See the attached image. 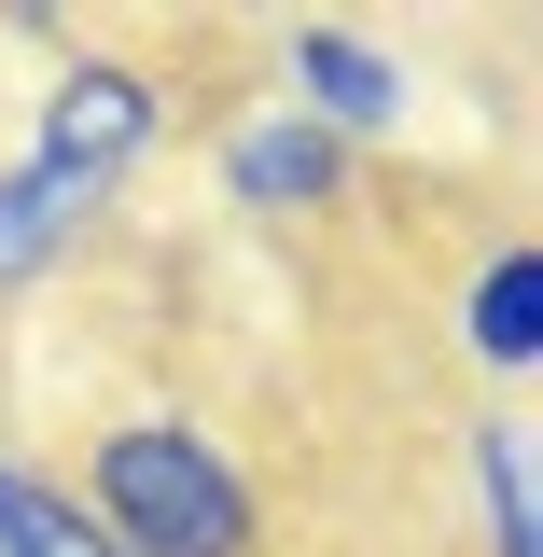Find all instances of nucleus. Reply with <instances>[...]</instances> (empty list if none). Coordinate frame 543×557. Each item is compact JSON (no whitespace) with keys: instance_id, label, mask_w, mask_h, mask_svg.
<instances>
[{"instance_id":"obj_1","label":"nucleus","mask_w":543,"mask_h":557,"mask_svg":"<svg viewBox=\"0 0 543 557\" xmlns=\"http://www.w3.org/2000/svg\"><path fill=\"white\" fill-rule=\"evenodd\" d=\"M70 502L98 516L112 557H266V487L196 418H112Z\"/></svg>"},{"instance_id":"obj_2","label":"nucleus","mask_w":543,"mask_h":557,"mask_svg":"<svg viewBox=\"0 0 543 557\" xmlns=\"http://www.w3.org/2000/svg\"><path fill=\"white\" fill-rule=\"evenodd\" d=\"M153 139H168V84L139 57H70L57 84H42V112H28V182L57 209H98V196H126L139 168H153Z\"/></svg>"},{"instance_id":"obj_3","label":"nucleus","mask_w":543,"mask_h":557,"mask_svg":"<svg viewBox=\"0 0 543 557\" xmlns=\"http://www.w3.org/2000/svg\"><path fill=\"white\" fill-rule=\"evenodd\" d=\"M279 112H307L321 139H405V112H418V84H405V57L377 42V28H335V14H307V28H279Z\"/></svg>"},{"instance_id":"obj_4","label":"nucleus","mask_w":543,"mask_h":557,"mask_svg":"<svg viewBox=\"0 0 543 557\" xmlns=\"http://www.w3.org/2000/svg\"><path fill=\"white\" fill-rule=\"evenodd\" d=\"M223 196L237 209H335L348 139H321L307 112H251V126H223Z\"/></svg>"},{"instance_id":"obj_5","label":"nucleus","mask_w":543,"mask_h":557,"mask_svg":"<svg viewBox=\"0 0 543 557\" xmlns=\"http://www.w3.org/2000/svg\"><path fill=\"white\" fill-rule=\"evenodd\" d=\"M460 348H474L488 391H530L543 376V251L530 237H502V251L460 278Z\"/></svg>"},{"instance_id":"obj_6","label":"nucleus","mask_w":543,"mask_h":557,"mask_svg":"<svg viewBox=\"0 0 543 557\" xmlns=\"http://www.w3.org/2000/svg\"><path fill=\"white\" fill-rule=\"evenodd\" d=\"M474 502H488V557H543V487H530V432H516V405L474 418Z\"/></svg>"},{"instance_id":"obj_7","label":"nucleus","mask_w":543,"mask_h":557,"mask_svg":"<svg viewBox=\"0 0 543 557\" xmlns=\"http://www.w3.org/2000/svg\"><path fill=\"white\" fill-rule=\"evenodd\" d=\"M0 557H112V544H98V516H84L57 474L0 460Z\"/></svg>"},{"instance_id":"obj_8","label":"nucleus","mask_w":543,"mask_h":557,"mask_svg":"<svg viewBox=\"0 0 543 557\" xmlns=\"http://www.w3.org/2000/svg\"><path fill=\"white\" fill-rule=\"evenodd\" d=\"M57 237H70V209L42 196L28 168H0V293H14V278H42V265H57Z\"/></svg>"}]
</instances>
